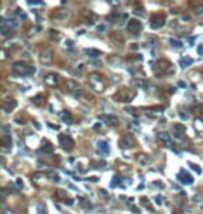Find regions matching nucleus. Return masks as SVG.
Listing matches in <instances>:
<instances>
[{
  "label": "nucleus",
  "instance_id": "obj_18",
  "mask_svg": "<svg viewBox=\"0 0 203 214\" xmlns=\"http://www.w3.org/2000/svg\"><path fill=\"white\" fill-rule=\"evenodd\" d=\"M85 53H86V54H89L90 57H99V56H102V53L99 52V50H95V49H86Z\"/></svg>",
  "mask_w": 203,
  "mask_h": 214
},
{
  "label": "nucleus",
  "instance_id": "obj_17",
  "mask_svg": "<svg viewBox=\"0 0 203 214\" xmlns=\"http://www.w3.org/2000/svg\"><path fill=\"white\" fill-rule=\"evenodd\" d=\"M65 88L70 89V90H75V89H78V84L75 81H73V79H68L65 82Z\"/></svg>",
  "mask_w": 203,
  "mask_h": 214
},
{
  "label": "nucleus",
  "instance_id": "obj_23",
  "mask_svg": "<svg viewBox=\"0 0 203 214\" xmlns=\"http://www.w3.org/2000/svg\"><path fill=\"white\" fill-rule=\"evenodd\" d=\"M192 58H189V57H185V58H182V61H181V65L182 67H185V65H189V64H192Z\"/></svg>",
  "mask_w": 203,
  "mask_h": 214
},
{
  "label": "nucleus",
  "instance_id": "obj_29",
  "mask_svg": "<svg viewBox=\"0 0 203 214\" xmlns=\"http://www.w3.org/2000/svg\"><path fill=\"white\" fill-rule=\"evenodd\" d=\"M3 214H16L14 211H11V210H7V209H4L3 210Z\"/></svg>",
  "mask_w": 203,
  "mask_h": 214
},
{
  "label": "nucleus",
  "instance_id": "obj_7",
  "mask_svg": "<svg viewBox=\"0 0 203 214\" xmlns=\"http://www.w3.org/2000/svg\"><path fill=\"white\" fill-rule=\"evenodd\" d=\"M120 146L121 147H132V146H135V138L131 133H125L120 141Z\"/></svg>",
  "mask_w": 203,
  "mask_h": 214
},
{
  "label": "nucleus",
  "instance_id": "obj_31",
  "mask_svg": "<svg viewBox=\"0 0 203 214\" xmlns=\"http://www.w3.org/2000/svg\"><path fill=\"white\" fill-rule=\"evenodd\" d=\"M131 47L134 49V50H136V49H138V46H136V43H134V44H132V46H131Z\"/></svg>",
  "mask_w": 203,
  "mask_h": 214
},
{
  "label": "nucleus",
  "instance_id": "obj_6",
  "mask_svg": "<svg viewBox=\"0 0 203 214\" xmlns=\"http://www.w3.org/2000/svg\"><path fill=\"white\" fill-rule=\"evenodd\" d=\"M59 141H60V145L63 146L65 150H71L74 147V141L68 135H60V136H59Z\"/></svg>",
  "mask_w": 203,
  "mask_h": 214
},
{
  "label": "nucleus",
  "instance_id": "obj_5",
  "mask_svg": "<svg viewBox=\"0 0 203 214\" xmlns=\"http://www.w3.org/2000/svg\"><path fill=\"white\" fill-rule=\"evenodd\" d=\"M39 60H41L42 64H50L53 61V52L50 50V49L46 47L45 50H42L41 52V56H39Z\"/></svg>",
  "mask_w": 203,
  "mask_h": 214
},
{
  "label": "nucleus",
  "instance_id": "obj_22",
  "mask_svg": "<svg viewBox=\"0 0 203 214\" xmlns=\"http://www.w3.org/2000/svg\"><path fill=\"white\" fill-rule=\"evenodd\" d=\"M138 160L141 163H149V157H147V154H139Z\"/></svg>",
  "mask_w": 203,
  "mask_h": 214
},
{
  "label": "nucleus",
  "instance_id": "obj_21",
  "mask_svg": "<svg viewBox=\"0 0 203 214\" xmlns=\"http://www.w3.org/2000/svg\"><path fill=\"white\" fill-rule=\"evenodd\" d=\"M195 128L198 129V131H203V117L195 120Z\"/></svg>",
  "mask_w": 203,
  "mask_h": 214
},
{
  "label": "nucleus",
  "instance_id": "obj_24",
  "mask_svg": "<svg viewBox=\"0 0 203 214\" xmlns=\"http://www.w3.org/2000/svg\"><path fill=\"white\" fill-rule=\"evenodd\" d=\"M42 150H43L45 153H52V152H53V146L50 145V143H46V145L43 146V149H42Z\"/></svg>",
  "mask_w": 203,
  "mask_h": 214
},
{
  "label": "nucleus",
  "instance_id": "obj_25",
  "mask_svg": "<svg viewBox=\"0 0 203 214\" xmlns=\"http://www.w3.org/2000/svg\"><path fill=\"white\" fill-rule=\"evenodd\" d=\"M159 139H160V141H168V139H170V136H168V135H167V133H164V132H162V133H159Z\"/></svg>",
  "mask_w": 203,
  "mask_h": 214
},
{
  "label": "nucleus",
  "instance_id": "obj_12",
  "mask_svg": "<svg viewBox=\"0 0 203 214\" xmlns=\"http://www.w3.org/2000/svg\"><path fill=\"white\" fill-rule=\"evenodd\" d=\"M178 179L182 182V184H192V182H193V178H192L185 170H181V171H179Z\"/></svg>",
  "mask_w": 203,
  "mask_h": 214
},
{
  "label": "nucleus",
  "instance_id": "obj_27",
  "mask_svg": "<svg viewBox=\"0 0 203 214\" xmlns=\"http://www.w3.org/2000/svg\"><path fill=\"white\" fill-rule=\"evenodd\" d=\"M39 214H46V209H43V206L39 204Z\"/></svg>",
  "mask_w": 203,
  "mask_h": 214
},
{
  "label": "nucleus",
  "instance_id": "obj_2",
  "mask_svg": "<svg viewBox=\"0 0 203 214\" xmlns=\"http://www.w3.org/2000/svg\"><path fill=\"white\" fill-rule=\"evenodd\" d=\"M135 97V90L128 88H124L121 90H118L116 95H114V100L117 101H131Z\"/></svg>",
  "mask_w": 203,
  "mask_h": 214
},
{
  "label": "nucleus",
  "instance_id": "obj_9",
  "mask_svg": "<svg viewBox=\"0 0 203 214\" xmlns=\"http://www.w3.org/2000/svg\"><path fill=\"white\" fill-rule=\"evenodd\" d=\"M46 175L45 174H35L32 177V184L35 186H38V188H42V186L46 184Z\"/></svg>",
  "mask_w": 203,
  "mask_h": 214
},
{
  "label": "nucleus",
  "instance_id": "obj_28",
  "mask_svg": "<svg viewBox=\"0 0 203 214\" xmlns=\"http://www.w3.org/2000/svg\"><path fill=\"white\" fill-rule=\"evenodd\" d=\"M196 14L199 16V14H203V7H198L196 8Z\"/></svg>",
  "mask_w": 203,
  "mask_h": 214
},
{
  "label": "nucleus",
  "instance_id": "obj_4",
  "mask_svg": "<svg viewBox=\"0 0 203 214\" xmlns=\"http://www.w3.org/2000/svg\"><path fill=\"white\" fill-rule=\"evenodd\" d=\"M89 84H90V86H92L95 90H98V92H102V90L104 89V84H103V81L100 79V77H99L98 74H92V75H90Z\"/></svg>",
  "mask_w": 203,
  "mask_h": 214
},
{
  "label": "nucleus",
  "instance_id": "obj_14",
  "mask_svg": "<svg viewBox=\"0 0 203 214\" xmlns=\"http://www.w3.org/2000/svg\"><path fill=\"white\" fill-rule=\"evenodd\" d=\"M110 39H111L113 42H116V43H118V44L124 43V36H122V33H120V32H113L111 35H110Z\"/></svg>",
  "mask_w": 203,
  "mask_h": 214
},
{
  "label": "nucleus",
  "instance_id": "obj_26",
  "mask_svg": "<svg viewBox=\"0 0 203 214\" xmlns=\"http://www.w3.org/2000/svg\"><path fill=\"white\" fill-rule=\"evenodd\" d=\"M171 43H173V46H175V47H181V46H182V44H181V42L179 41H174V39H171Z\"/></svg>",
  "mask_w": 203,
  "mask_h": 214
},
{
  "label": "nucleus",
  "instance_id": "obj_13",
  "mask_svg": "<svg viewBox=\"0 0 203 214\" xmlns=\"http://www.w3.org/2000/svg\"><path fill=\"white\" fill-rule=\"evenodd\" d=\"M57 82H59V77L56 74H47L45 77V84L49 86H56Z\"/></svg>",
  "mask_w": 203,
  "mask_h": 214
},
{
  "label": "nucleus",
  "instance_id": "obj_20",
  "mask_svg": "<svg viewBox=\"0 0 203 214\" xmlns=\"http://www.w3.org/2000/svg\"><path fill=\"white\" fill-rule=\"evenodd\" d=\"M98 146H99V149H100L102 152H104V153H107V152H109V145H107L104 141H100L98 143Z\"/></svg>",
  "mask_w": 203,
  "mask_h": 214
},
{
  "label": "nucleus",
  "instance_id": "obj_8",
  "mask_svg": "<svg viewBox=\"0 0 203 214\" xmlns=\"http://www.w3.org/2000/svg\"><path fill=\"white\" fill-rule=\"evenodd\" d=\"M127 29H128V32L131 33H139L141 32V29H142V24L139 22L138 20H131L127 25Z\"/></svg>",
  "mask_w": 203,
  "mask_h": 214
},
{
  "label": "nucleus",
  "instance_id": "obj_11",
  "mask_svg": "<svg viewBox=\"0 0 203 214\" xmlns=\"http://www.w3.org/2000/svg\"><path fill=\"white\" fill-rule=\"evenodd\" d=\"M16 106H17V101L14 99H6V100H3V110L6 113H10L13 109H16Z\"/></svg>",
  "mask_w": 203,
  "mask_h": 214
},
{
  "label": "nucleus",
  "instance_id": "obj_16",
  "mask_svg": "<svg viewBox=\"0 0 203 214\" xmlns=\"http://www.w3.org/2000/svg\"><path fill=\"white\" fill-rule=\"evenodd\" d=\"M102 120H106V121H109L110 125H114V127H117V125H118V120H117L116 117H110V116H103V117H102Z\"/></svg>",
  "mask_w": 203,
  "mask_h": 214
},
{
  "label": "nucleus",
  "instance_id": "obj_32",
  "mask_svg": "<svg viewBox=\"0 0 203 214\" xmlns=\"http://www.w3.org/2000/svg\"><path fill=\"white\" fill-rule=\"evenodd\" d=\"M199 53H203V46L202 47H199Z\"/></svg>",
  "mask_w": 203,
  "mask_h": 214
},
{
  "label": "nucleus",
  "instance_id": "obj_30",
  "mask_svg": "<svg viewBox=\"0 0 203 214\" xmlns=\"http://www.w3.org/2000/svg\"><path fill=\"white\" fill-rule=\"evenodd\" d=\"M191 167H192V168H193L195 171H198V173H200V171H202V170H199V168H198V166H195V164H191Z\"/></svg>",
  "mask_w": 203,
  "mask_h": 214
},
{
  "label": "nucleus",
  "instance_id": "obj_19",
  "mask_svg": "<svg viewBox=\"0 0 203 214\" xmlns=\"http://www.w3.org/2000/svg\"><path fill=\"white\" fill-rule=\"evenodd\" d=\"M60 117L64 120L67 124H71V121H73V118H71V114L70 113H67V111H63V113L60 114Z\"/></svg>",
  "mask_w": 203,
  "mask_h": 214
},
{
  "label": "nucleus",
  "instance_id": "obj_1",
  "mask_svg": "<svg viewBox=\"0 0 203 214\" xmlns=\"http://www.w3.org/2000/svg\"><path fill=\"white\" fill-rule=\"evenodd\" d=\"M13 73L16 75H31L35 73V67H31L22 61H17L13 64Z\"/></svg>",
  "mask_w": 203,
  "mask_h": 214
},
{
  "label": "nucleus",
  "instance_id": "obj_3",
  "mask_svg": "<svg viewBox=\"0 0 203 214\" xmlns=\"http://www.w3.org/2000/svg\"><path fill=\"white\" fill-rule=\"evenodd\" d=\"M171 67V64L167 60H159L156 64H154V74L157 77H162L167 73V70Z\"/></svg>",
  "mask_w": 203,
  "mask_h": 214
},
{
  "label": "nucleus",
  "instance_id": "obj_10",
  "mask_svg": "<svg viewBox=\"0 0 203 214\" xmlns=\"http://www.w3.org/2000/svg\"><path fill=\"white\" fill-rule=\"evenodd\" d=\"M164 22H166V20H164V17L163 16H154V17H152V20H150V27L152 28H160V27H163L164 25Z\"/></svg>",
  "mask_w": 203,
  "mask_h": 214
},
{
  "label": "nucleus",
  "instance_id": "obj_15",
  "mask_svg": "<svg viewBox=\"0 0 203 214\" xmlns=\"http://www.w3.org/2000/svg\"><path fill=\"white\" fill-rule=\"evenodd\" d=\"M1 143H3L4 149H6V147H10V146H11V143H13L11 136H10V135H4V136L1 138Z\"/></svg>",
  "mask_w": 203,
  "mask_h": 214
}]
</instances>
